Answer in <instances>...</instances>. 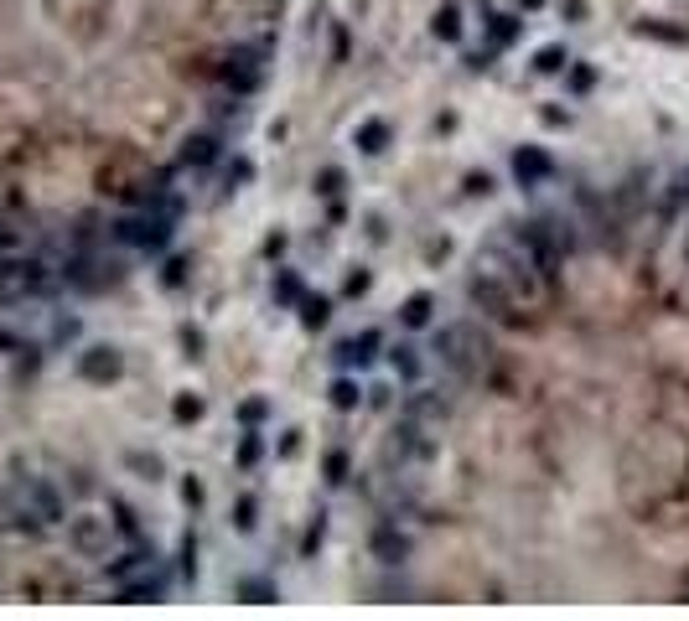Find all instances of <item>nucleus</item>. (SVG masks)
Returning a JSON list of instances; mask_svg holds the SVG:
<instances>
[{"label": "nucleus", "instance_id": "nucleus-14", "mask_svg": "<svg viewBox=\"0 0 689 621\" xmlns=\"http://www.w3.org/2000/svg\"><path fill=\"white\" fill-rule=\"evenodd\" d=\"M114 590H120L125 605H145V601H161V595H166V580H156V574L145 570V574H135V580H125V585H114Z\"/></svg>", "mask_w": 689, "mask_h": 621}, {"label": "nucleus", "instance_id": "nucleus-2", "mask_svg": "<svg viewBox=\"0 0 689 621\" xmlns=\"http://www.w3.org/2000/svg\"><path fill=\"white\" fill-rule=\"evenodd\" d=\"M435 352H441V363L456 373V378H482L487 367H493V342L477 332V326H466V321H451L435 332Z\"/></svg>", "mask_w": 689, "mask_h": 621}, {"label": "nucleus", "instance_id": "nucleus-3", "mask_svg": "<svg viewBox=\"0 0 689 621\" xmlns=\"http://www.w3.org/2000/svg\"><path fill=\"white\" fill-rule=\"evenodd\" d=\"M466 301L477 305L487 321L508 326V332H524V326H529V316H524V301H518V295H513L503 280H493L487 270H472V274H466Z\"/></svg>", "mask_w": 689, "mask_h": 621}, {"label": "nucleus", "instance_id": "nucleus-17", "mask_svg": "<svg viewBox=\"0 0 689 621\" xmlns=\"http://www.w3.org/2000/svg\"><path fill=\"white\" fill-rule=\"evenodd\" d=\"M353 140H358V150H363V156H379V150L389 145V119H363Z\"/></svg>", "mask_w": 689, "mask_h": 621}, {"label": "nucleus", "instance_id": "nucleus-40", "mask_svg": "<svg viewBox=\"0 0 689 621\" xmlns=\"http://www.w3.org/2000/svg\"><path fill=\"white\" fill-rule=\"evenodd\" d=\"M130 466H135V471H145V481L161 477V461H156V456H151V461H145V456H130Z\"/></svg>", "mask_w": 689, "mask_h": 621}, {"label": "nucleus", "instance_id": "nucleus-46", "mask_svg": "<svg viewBox=\"0 0 689 621\" xmlns=\"http://www.w3.org/2000/svg\"><path fill=\"white\" fill-rule=\"evenodd\" d=\"M363 290H369V270L348 274V295H363Z\"/></svg>", "mask_w": 689, "mask_h": 621}, {"label": "nucleus", "instance_id": "nucleus-19", "mask_svg": "<svg viewBox=\"0 0 689 621\" xmlns=\"http://www.w3.org/2000/svg\"><path fill=\"white\" fill-rule=\"evenodd\" d=\"M487 36H493V47H513V42L524 36V21L518 16H487Z\"/></svg>", "mask_w": 689, "mask_h": 621}, {"label": "nucleus", "instance_id": "nucleus-6", "mask_svg": "<svg viewBox=\"0 0 689 621\" xmlns=\"http://www.w3.org/2000/svg\"><path fill=\"white\" fill-rule=\"evenodd\" d=\"M513 243H518V249L529 254V264H534L539 274H545V285L555 290L565 254H560V243L549 239V228H545V223H513Z\"/></svg>", "mask_w": 689, "mask_h": 621}, {"label": "nucleus", "instance_id": "nucleus-37", "mask_svg": "<svg viewBox=\"0 0 689 621\" xmlns=\"http://www.w3.org/2000/svg\"><path fill=\"white\" fill-rule=\"evenodd\" d=\"M182 502H187V508H203V481H182Z\"/></svg>", "mask_w": 689, "mask_h": 621}, {"label": "nucleus", "instance_id": "nucleus-1", "mask_svg": "<svg viewBox=\"0 0 689 621\" xmlns=\"http://www.w3.org/2000/svg\"><path fill=\"white\" fill-rule=\"evenodd\" d=\"M477 270H487L493 280H503V285H508L524 305H534V301H545V295H549L545 274L534 270L529 254H524L513 239H508V243H487V249L477 254Z\"/></svg>", "mask_w": 689, "mask_h": 621}, {"label": "nucleus", "instance_id": "nucleus-44", "mask_svg": "<svg viewBox=\"0 0 689 621\" xmlns=\"http://www.w3.org/2000/svg\"><path fill=\"white\" fill-rule=\"evenodd\" d=\"M332 57L337 63H348V32H342V26L332 32Z\"/></svg>", "mask_w": 689, "mask_h": 621}, {"label": "nucleus", "instance_id": "nucleus-15", "mask_svg": "<svg viewBox=\"0 0 689 621\" xmlns=\"http://www.w3.org/2000/svg\"><path fill=\"white\" fill-rule=\"evenodd\" d=\"M213 160H218V135H213V129H203V135H187V145H182V166L203 171V166H213Z\"/></svg>", "mask_w": 689, "mask_h": 621}, {"label": "nucleus", "instance_id": "nucleus-12", "mask_svg": "<svg viewBox=\"0 0 689 621\" xmlns=\"http://www.w3.org/2000/svg\"><path fill=\"white\" fill-rule=\"evenodd\" d=\"M151 549H145V543H135V549H130V554H120V559H104V580H110V585H125V580H135V574H145L151 570Z\"/></svg>", "mask_w": 689, "mask_h": 621}, {"label": "nucleus", "instance_id": "nucleus-29", "mask_svg": "<svg viewBox=\"0 0 689 621\" xmlns=\"http://www.w3.org/2000/svg\"><path fill=\"white\" fill-rule=\"evenodd\" d=\"M275 301L280 305H290V301H301V285H296V274H280V280H275Z\"/></svg>", "mask_w": 689, "mask_h": 621}, {"label": "nucleus", "instance_id": "nucleus-32", "mask_svg": "<svg viewBox=\"0 0 689 621\" xmlns=\"http://www.w3.org/2000/svg\"><path fill=\"white\" fill-rule=\"evenodd\" d=\"M317 191H321V197H337V191H342V171H337V166H327V171L317 176Z\"/></svg>", "mask_w": 689, "mask_h": 621}, {"label": "nucleus", "instance_id": "nucleus-25", "mask_svg": "<svg viewBox=\"0 0 689 621\" xmlns=\"http://www.w3.org/2000/svg\"><path fill=\"white\" fill-rule=\"evenodd\" d=\"M534 67H539V73H565V67H570V57H565V47H539Z\"/></svg>", "mask_w": 689, "mask_h": 621}, {"label": "nucleus", "instance_id": "nucleus-28", "mask_svg": "<svg viewBox=\"0 0 689 621\" xmlns=\"http://www.w3.org/2000/svg\"><path fill=\"white\" fill-rule=\"evenodd\" d=\"M110 508H114V528H120L125 539H141V523H135V512H130L125 502H110Z\"/></svg>", "mask_w": 689, "mask_h": 621}, {"label": "nucleus", "instance_id": "nucleus-11", "mask_svg": "<svg viewBox=\"0 0 689 621\" xmlns=\"http://www.w3.org/2000/svg\"><path fill=\"white\" fill-rule=\"evenodd\" d=\"M513 176H518L524 187H539V181L555 176V160H549L545 150H534V145H518V150H513Z\"/></svg>", "mask_w": 689, "mask_h": 621}, {"label": "nucleus", "instance_id": "nucleus-30", "mask_svg": "<svg viewBox=\"0 0 689 621\" xmlns=\"http://www.w3.org/2000/svg\"><path fill=\"white\" fill-rule=\"evenodd\" d=\"M265 414H270V404H265V398H244V404H239V419H244V425H259Z\"/></svg>", "mask_w": 689, "mask_h": 621}, {"label": "nucleus", "instance_id": "nucleus-43", "mask_svg": "<svg viewBox=\"0 0 689 621\" xmlns=\"http://www.w3.org/2000/svg\"><path fill=\"white\" fill-rule=\"evenodd\" d=\"M249 176H255V166H249V160H234V166H228V187H234V181H249Z\"/></svg>", "mask_w": 689, "mask_h": 621}, {"label": "nucleus", "instance_id": "nucleus-39", "mask_svg": "<svg viewBox=\"0 0 689 621\" xmlns=\"http://www.w3.org/2000/svg\"><path fill=\"white\" fill-rule=\"evenodd\" d=\"M239 590L249 595V601H275V590H270V585H259V580H244Z\"/></svg>", "mask_w": 689, "mask_h": 621}, {"label": "nucleus", "instance_id": "nucleus-31", "mask_svg": "<svg viewBox=\"0 0 689 621\" xmlns=\"http://www.w3.org/2000/svg\"><path fill=\"white\" fill-rule=\"evenodd\" d=\"M234 528H244V533L255 528V497H239V502H234Z\"/></svg>", "mask_w": 689, "mask_h": 621}, {"label": "nucleus", "instance_id": "nucleus-45", "mask_svg": "<svg viewBox=\"0 0 689 621\" xmlns=\"http://www.w3.org/2000/svg\"><path fill=\"white\" fill-rule=\"evenodd\" d=\"M570 83H576L580 94H586V88L596 83V73H591V67H570Z\"/></svg>", "mask_w": 689, "mask_h": 621}, {"label": "nucleus", "instance_id": "nucleus-24", "mask_svg": "<svg viewBox=\"0 0 689 621\" xmlns=\"http://www.w3.org/2000/svg\"><path fill=\"white\" fill-rule=\"evenodd\" d=\"M172 414H177V425H193V419H203V398H197V394H177V398H172Z\"/></svg>", "mask_w": 689, "mask_h": 621}, {"label": "nucleus", "instance_id": "nucleus-48", "mask_svg": "<svg viewBox=\"0 0 689 621\" xmlns=\"http://www.w3.org/2000/svg\"><path fill=\"white\" fill-rule=\"evenodd\" d=\"M518 5H524V11H539V5H545V0H518Z\"/></svg>", "mask_w": 689, "mask_h": 621}, {"label": "nucleus", "instance_id": "nucleus-27", "mask_svg": "<svg viewBox=\"0 0 689 621\" xmlns=\"http://www.w3.org/2000/svg\"><path fill=\"white\" fill-rule=\"evenodd\" d=\"M638 36H658V42H684L679 26H663V21H638Z\"/></svg>", "mask_w": 689, "mask_h": 621}, {"label": "nucleus", "instance_id": "nucleus-35", "mask_svg": "<svg viewBox=\"0 0 689 621\" xmlns=\"http://www.w3.org/2000/svg\"><path fill=\"white\" fill-rule=\"evenodd\" d=\"M182 574H187V580L197 574V543H193V533L182 539Z\"/></svg>", "mask_w": 689, "mask_h": 621}, {"label": "nucleus", "instance_id": "nucleus-22", "mask_svg": "<svg viewBox=\"0 0 689 621\" xmlns=\"http://www.w3.org/2000/svg\"><path fill=\"white\" fill-rule=\"evenodd\" d=\"M431 295H410V301H404V311H400V321L404 326H431Z\"/></svg>", "mask_w": 689, "mask_h": 621}, {"label": "nucleus", "instance_id": "nucleus-36", "mask_svg": "<svg viewBox=\"0 0 689 621\" xmlns=\"http://www.w3.org/2000/svg\"><path fill=\"white\" fill-rule=\"evenodd\" d=\"M259 461V435H244L239 440V466H255Z\"/></svg>", "mask_w": 689, "mask_h": 621}, {"label": "nucleus", "instance_id": "nucleus-13", "mask_svg": "<svg viewBox=\"0 0 689 621\" xmlns=\"http://www.w3.org/2000/svg\"><path fill=\"white\" fill-rule=\"evenodd\" d=\"M446 414H451V404L441 394H425V388H420V394L404 398V419H415V425H441Z\"/></svg>", "mask_w": 689, "mask_h": 621}, {"label": "nucleus", "instance_id": "nucleus-8", "mask_svg": "<svg viewBox=\"0 0 689 621\" xmlns=\"http://www.w3.org/2000/svg\"><path fill=\"white\" fill-rule=\"evenodd\" d=\"M259 78H265V52H259V47H249V52H228L224 63H218V83H224L234 98L255 94Z\"/></svg>", "mask_w": 689, "mask_h": 621}, {"label": "nucleus", "instance_id": "nucleus-5", "mask_svg": "<svg viewBox=\"0 0 689 621\" xmlns=\"http://www.w3.org/2000/svg\"><path fill=\"white\" fill-rule=\"evenodd\" d=\"M52 290V274L42 259H26L16 254H0V301H26V295H47Z\"/></svg>", "mask_w": 689, "mask_h": 621}, {"label": "nucleus", "instance_id": "nucleus-34", "mask_svg": "<svg viewBox=\"0 0 689 621\" xmlns=\"http://www.w3.org/2000/svg\"><path fill=\"white\" fill-rule=\"evenodd\" d=\"M327 481H348V456H342V450L327 456Z\"/></svg>", "mask_w": 689, "mask_h": 621}, {"label": "nucleus", "instance_id": "nucleus-33", "mask_svg": "<svg viewBox=\"0 0 689 621\" xmlns=\"http://www.w3.org/2000/svg\"><path fill=\"white\" fill-rule=\"evenodd\" d=\"M321 533H327V523H321V518H317V523L306 528V539H301V554H306V559H311V554H317V549H321Z\"/></svg>", "mask_w": 689, "mask_h": 621}, {"label": "nucleus", "instance_id": "nucleus-41", "mask_svg": "<svg viewBox=\"0 0 689 621\" xmlns=\"http://www.w3.org/2000/svg\"><path fill=\"white\" fill-rule=\"evenodd\" d=\"M16 249H21V233L0 223V254H16Z\"/></svg>", "mask_w": 689, "mask_h": 621}, {"label": "nucleus", "instance_id": "nucleus-38", "mask_svg": "<svg viewBox=\"0 0 689 621\" xmlns=\"http://www.w3.org/2000/svg\"><path fill=\"white\" fill-rule=\"evenodd\" d=\"M466 191H472V197H487V191H493V176H487V171L466 176Z\"/></svg>", "mask_w": 689, "mask_h": 621}, {"label": "nucleus", "instance_id": "nucleus-7", "mask_svg": "<svg viewBox=\"0 0 689 621\" xmlns=\"http://www.w3.org/2000/svg\"><path fill=\"white\" fill-rule=\"evenodd\" d=\"M114 543V528L110 518H94V512H78V518H68V549L78 559H104Z\"/></svg>", "mask_w": 689, "mask_h": 621}, {"label": "nucleus", "instance_id": "nucleus-20", "mask_svg": "<svg viewBox=\"0 0 689 621\" xmlns=\"http://www.w3.org/2000/svg\"><path fill=\"white\" fill-rule=\"evenodd\" d=\"M545 228H549V239L560 243V254H565V259L580 249V233H576V223H570V218H545Z\"/></svg>", "mask_w": 689, "mask_h": 621}, {"label": "nucleus", "instance_id": "nucleus-10", "mask_svg": "<svg viewBox=\"0 0 689 621\" xmlns=\"http://www.w3.org/2000/svg\"><path fill=\"white\" fill-rule=\"evenodd\" d=\"M78 373H83L89 383H114L120 373H125V357H120L114 347H89V352L78 357Z\"/></svg>", "mask_w": 689, "mask_h": 621}, {"label": "nucleus", "instance_id": "nucleus-42", "mask_svg": "<svg viewBox=\"0 0 689 621\" xmlns=\"http://www.w3.org/2000/svg\"><path fill=\"white\" fill-rule=\"evenodd\" d=\"M182 280H187V259H172V264H166V285L177 290Z\"/></svg>", "mask_w": 689, "mask_h": 621}, {"label": "nucleus", "instance_id": "nucleus-21", "mask_svg": "<svg viewBox=\"0 0 689 621\" xmlns=\"http://www.w3.org/2000/svg\"><path fill=\"white\" fill-rule=\"evenodd\" d=\"M327 316H332V301H327V295H306L301 301V326L317 332V326H327Z\"/></svg>", "mask_w": 689, "mask_h": 621}, {"label": "nucleus", "instance_id": "nucleus-4", "mask_svg": "<svg viewBox=\"0 0 689 621\" xmlns=\"http://www.w3.org/2000/svg\"><path fill=\"white\" fill-rule=\"evenodd\" d=\"M172 218L177 212H166V207H135V212H125V218H114V239L130 243V249H166V239H172Z\"/></svg>", "mask_w": 689, "mask_h": 621}, {"label": "nucleus", "instance_id": "nucleus-18", "mask_svg": "<svg viewBox=\"0 0 689 621\" xmlns=\"http://www.w3.org/2000/svg\"><path fill=\"white\" fill-rule=\"evenodd\" d=\"M431 32L441 36V42H462V5H441V11H435L431 16Z\"/></svg>", "mask_w": 689, "mask_h": 621}, {"label": "nucleus", "instance_id": "nucleus-26", "mask_svg": "<svg viewBox=\"0 0 689 621\" xmlns=\"http://www.w3.org/2000/svg\"><path fill=\"white\" fill-rule=\"evenodd\" d=\"M358 398H363V394H358L353 378H337L332 383V404H337V409H358Z\"/></svg>", "mask_w": 689, "mask_h": 621}, {"label": "nucleus", "instance_id": "nucleus-23", "mask_svg": "<svg viewBox=\"0 0 689 621\" xmlns=\"http://www.w3.org/2000/svg\"><path fill=\"white\" fill-rule=\"evenodd\" d=\"M389 367H394V373H400V378H415L420 373V357H415V347H389Z\"/></svg>", "mask_w": 689, "mask_h": 621}, {"label": "nucleus", "instance_id": "nucleus-9", "mask_svg": "<svg viewBox=\"0 0 689 621\" xmlns=\"http://www.w3.org/2000/svg\"><path fill=\"white\" fill-rule=\"evenodd\" d=\"M369 549H373V559H379V564L400 570L404 559H410V533H404L400 523H379V528H373V539H369Z\"/></svg>", "mask_w": 689, "mask_h": 621}, {"label": "nucleus", "instance_id": "nucleus-47", "mask_svg": "<svg viewBox=\"0 0 689 621\" xmlns=\"http://www.w3.org/2000/svg\"><path fill=\"white\" fill-rule=\"evenodd\" d=\"M545 125H570V114H565V109H555V104H549V109H545Z\"/></svg>", "mask_w": 689, "mask_h": 621}, {"label": "nucleus", "instance_id": "nucleus-49", "mask_svg": "<svg viewBox=\"0 0 689 621\" xmlns=\"http://www.w3.org/2000/svg\"><path fill=\"white\" fill-rule=\"evenodd\" d=\"M684 264H689V233H684Z\"/></svg>", "mask_w": 689, "mask_h": 621}, {"label": "nucleus", "instance_id": "nucleus-16", "mask_svg": "<svg viewBox=\"0 0 689 621\" xmlns=\"http://www.w3.org/2000/svg\"><path fill=\"white\" fill-rule=\"evenodd\" d=\"M373 347H379V332H358V336H348V342H337V363H348V367H363L373 357Z\"/></svg>", "mask_w": 689, "mask_h": 621}]
</instances>
